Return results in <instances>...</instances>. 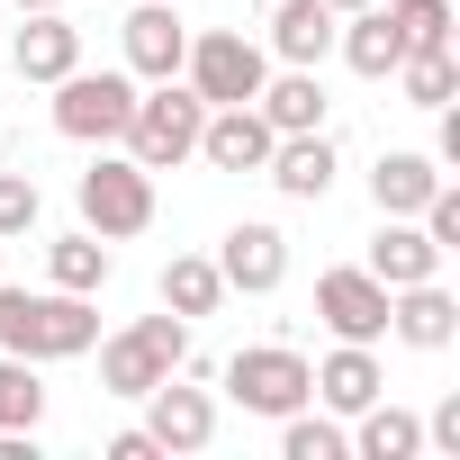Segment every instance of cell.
<instances>
[{
    "label": "cell",
    "instance_id": "obj_1",
    "mask_svg": "<svg viewBox=\"0 0 460 460\" xmlns=\"http://www.w3.org/2000/svg\"><path fill=\"white\" fill-rule=\"evenodd\" d=\"M100 343V307L73 289H0V352L19 361H82Z\"/></svg>",
    "mask_w": 460,
    "mask_h": 460
},
{
    "label": "cell",
    "instance_id": "obj_2",
    "mask_svg": "<svg viewBox=\"0 0 460 460\" xmlns=\"http://www.w3.org/2000/svg\"><path fill=\"white\" fill-rule=\"evenodd\" d=\"M199 118H208V100L172 73V82H145L136 91V118H127V154L145 163V172H181V163H199Z\"/></svg>",
    "mask_w": 460,
    "mask_h": 460
},
{
    "label": "cell",
    "instance_id": "obj_3",
    "mask_svg": "<svg viewBox=\"0 0 460 460\" xmlns=\"http://www.w3.org/2000/svg\"><path fill=\"white\" fill-rule=\"evenodd\" d=\"M172 370H190V316H136V325H118L109 343H100V388L109 397H145V388H163Z\"/></svg>",
    "mask_w": 460,
    "mask_h": 460
},
{
    "label": "cell",
    "instance_id": "obj_4",
    "mask_svg": "<svg viewBox=\"0 0 460 460\" xmlns=\"http://www.w3.org/2000/svg\"><path fill=\"white\" fill-rule=\"evenodd\" d=\"M136 73L118 64V73H91V64H73L64 82H55V136H73V145H118L127 136V118H136Z\"/></svg>",
    "mask_w": 460,
    "mask_h": 460
},
{
    "label": "cell",
    "instance_id": "obj_5",
    "mask_svg": "<svg viewBox=\"0 0 460 460\" xmlns=\"http://www.w3.org/2000/svg\"><path fill=\"white\" fill-rule=\"evenodd\" d=\"M73 199H82V226H91L100 244H127V235L154 226V172H145L136 154H100Z\"/></svg>",
    "mask_w": 460,
    "mask_h": 460
},
{
    "label": "cell",
    "instance_id": "obj_6",
    "mask_svg": "<svg viewBox=\"0 0 460 460\" xmlns=\"http://www.w3.org/2000/svg\"><path fill=\"white\" fill-rule=\"evenodd\" d=\"M181 82H190L208 109H235V100H253V91L271 82V55H262L253 37H235V28H208V37H190Z\"/></svg>",
    "mask_w": 460,
    "mask_h": 460
},
{
    "label": "cell",
    "instance_id": "obj_7",
    "mask_svg": "<svg viewBox=\"0 0 460 460\" xmlns=\"http://www.w3.org/2000/svg\"><path fill=\"white\" fill-rule=\"evenodd\" d=\"M226 397H235L244 415H289V406H307V352H289V343H244L235 361H226Z\"/></svg>",
    "mask_w": 460,
    "mask_h": 460
},
{
    "label": "cell",
    "instance_id": "obj_8",
    "mask_svg": "<svg viewBox=\"0 0 460 460\" xmlns=\"http://www.w3.org/2000/svg\"><path fill=\"white\" fill-rule=\"evenodd\" d=\"M316 316H325L334 343H379V334H388V289H379L361 262L316 271Z\"/></svg>",
    "mask_w": 460,
    "mask_h": 460
},
{
    "label": "cell",
    "instance_id": "obj_9",
    "mask_svg": "<svg viewBox=\"0 0 460 460\" xmlns=\"http://www.w3.org/2000/svg\"><path fill=\"white\" fill-rule=\"evenodd\" d=\"M217 271L226 289H244V298H271L289 280V235L271 217H244V226H226V244H217Z\"/></svg>",
    "mask_w": 460,
    "mask_h": 460
},
{
    "label": "cell",
    "instance_id": "obj_10",
    "mask_svg": "<svg viewBox=\"0 0 460 460\" xmlns=\"http://www.w3.org/2000/svg\"><path fill=\"white\" fill-rule=\"evenodd\" d=\"M136 406H145V433H154L163 451H208V442H217V397L190 388V370H172V379L145 388Z\"/></svg>",
    "mask_w": 460,
    "mask_h": 460
},
{
    "label": "cell",
    "instance_id": "obj_11",
    "mask_svg": "<svg viewBox=\"0 0 460 460\" xmlns=\"http://www.w3.org/2000/svg\"><path fill=\"white\" fill-rule=\"evenodd\" d=\"M118 46H127V73L136 82H172L181 55H190V19L172 10V0H136L127 28H118Z\"/></svg>",
    "mask_w": 460,
    "mask_h": 460
},
{
    "label": "cell",
    "instance_id": "obj_12",
    "mask_svg": "<svg viewBox=\"0 0 460 460\" xmlns=\"http://www.w3.org/2000/svg\"><path fill=\"white\" fill-rule=\"evenodd\" d=\"M271 145H280V136H271V118H262L253 100L208 109V118H199V163H208V172H262Z\"/></svg>",
    "mask_w": 460,
    "mask_h": 460
},
{
    "label": "cell",
    "instance_id": "obj_13",
    "mask_svg": "<svg viewBox=\"0 0 460 460\" xmlns=\"http://www.w3.org/2000/svg\"><path fill=\"white\" fill-rule=\"evenodd\" d=\"M307 397H316L325 415H361L370 397H388V370H379L370 343H334L325 361H307Z\"/></svg>",
    "mask_w": 460,
    "mask_h": 460
},
{
    "label": "cell",
    "instance_id": "obj_14",
    "mask_svg": "<svg viewBox=\"0 0 460 460\" xmlns=\"http://www.w3.org/2000/svg\"><path fill=\"white\" fill-rule=\"evenodd\" d=\"M442 262H451V253L424 235L415 217H379V235H370V262H361V271H370L379 289H415V280H442Z\"/></svg>",
    "mask_w": 460,
    "mask_h": 460
},
{
    "label": "cell",
    "instance_id": "obj_15",
    "mask_svg": "<svg viewBox=\"0 0 460 460\" xmlns=\"http://www.w3.org/2000/svg\"><path fill=\"white\" fill-rule=\"evenodd\" d=\"M388 334H397L406 352H451V334H460V298H451L442 280L388 289Z\"/></svg>",
    "mask_w": 460,
    "mask_h": 460
},
{
    "label": "cell",
    "instance_id": "obj_16",
    "mask_svg": "<svg viewBox=\"0 0 460 460\" xmlns=\"http://www.w3.org/2000/svg\"><path fill=\"white\" fill-rule=\"evenodd\" d=\"M10 64H19V82H64L73 64H82V28L64 19V10H28V28L10 37Z\"/></svg>",
    "mask_w": 460,
    "mask_h": 460
},
{
    "label": "cell",
    "instance_id": "obj_17",
    "mask_svg": "<svg viewBox=\"0 0 460 460\" xmlns=\"http://www.w3.org/2000/svg\"><path fill=\"white\" fill-rule=\"evenodd\" d=\"M253 109L271 118V136H307V127H325V82H316V64H271V82L253 91Z\"/></svg>",
    "mask_w": 460,
    "mask_h": 460
},
{
    "label": "cell",
    "instance_id": "obj_18",
    "mask_svg": "<svg viewBox=\"0 0 460 460\" xmlns=\"http://www.w3.org/2000/svg\"><path fill=\"white\" fill-rule=\"evenodd\" d=\"M262 172H271V190H280V199H325V190H334V172H343V154H334V136H325V127H307V136H280Z\"/></svg>",
    "mask_w": 460,
    "mask_h": 460
},
{
    "label": "cell",
    "instance_id": "obj_19",
    "mask_svg": "<svg viewBox=\"0 0 460 460\" xmlns=\"http://www.w3.org/2000/svg\"><path fill=\"white\" fill-rule=\"evenodd\" d=\"M334 10L325 0H271V37H262V55L271 64H325L334 55Z\"/></svg>",
    "mask_w": 460,
    "mask_h": 460
},
{
    "label": "cell",
    "instance_id": "obj_20",
    "mask_svg": "<svg viewBox=\"0 0 460 460\" xmlns=\"http://www.w3.org/2000/svg\"><path fill=\"white\" fill-rule=\"evenodd\" d=\"M334 55H343L361 82H388V73L406 64V37H397V19H388L379 0H370V10H352V19L334 28Z\"/></svg>",
    "mask_w": 460,
    "mask_h": 460
},
{
    "label": "cell",
    "instance_id": "obj_21",
    "mask_svg": "<svg viewBox=\"0 0 460 460\" xmlns=\"http://www.w3.org/2000/svg\"><path fill=\"white\" fill-rule=\"evenodd\" d=\"M433 181H442V163L397 145V154H379V163H370V208H379V217H415V208L433 199Z\"/></svg>",
    "mask_w": 460,
    "mask_h": 460
},
{
    "label": "cell",
    "instance_id": "obj_22",
    "mask_svg": "<svg viewBox=\"0 0 460 460\" xmlns=\"http://www.w3.org/2000/svg\"><path fill=\"white\" fill-rule=\"evenodd\" d=\"M352 451H361V460H415V451H424V415L370 397V406L352 415Z\"/></svg>",
    "mask_w": 460,
    "mask_h": 460
},
{
    "label": "cell",
    "instance_id": "obj_23",
    "mask_svg": "<svg viewBox=\"0 0 460 460\" xmlns=\"http://www.w3.org/2000/svg\"><path fill=\"white\" fill-rule=\"evenodd\" d=\"M46 271H55V289H73V298H100L118 262H109V244L91 235V226H73V235H55V244H46Z\"/></svg>",
    "mask_w": 460,
    "mask_h": 460
},
{
    "label": "cell",
    "instance_id": "obj_24",
    "mask_svg": "<svg viewBox=\"0 0 460 460\" xmlns=\"http://www.w3.org/2000/svg\"><path fill=\"white\" fill-rule=\"evenodd\" d=\"M163 307H172V316H217V307H226L217 253H172V262H163Z\"/></svg>",
    "mask_w": 460,
    "mask_h": 460
},
{
    "label": "cell",
    "instance_id": "obj_25",
    "mask_svg": "<svg viewBox=\"0 0 460 460\" xmlns=\"http://www.w3.org/2000/svg\"><path fill=\"white\" fill-rule=\"evenodd\" d=\"M388 82L406 91V109H451V100H460V64H451V46H424V55H406Z\"/></svg>",
    "mask_w": 460,
    "mask_h": 460
},
{
    "label": "cell",
    "instance_id": "obj_26",
    "mask_svg": "<svg viewBox=\"0 0 460 460\" xmlns=\"http://www.w3.org/2000/svg\"><path fill=\"white\" fill-rule=\"evenodd\" d=\"M280 460H352V433H343L334 415L289 406V415H280Z\"/></svg>",
    "mask_w": 460,
    "mask_h": 460
},
{
    "label": "cell",
    "instance_id": "obj_27",
    "mask_svg": "<svg viewBox=\"0 0 460 460\" xmlns=\"http://www.w3.org/2000/svg\"><path fill=\"white\" fill-rule=\"evenodd\" d=\"M37 415H46V379H37V361L0 352V433H37Z\"/></svg>",
    "mask_w": 460,
    "mask_h": 460
},
{
    "label": "cell",
    "instance_id": "obj_28",
    "mask_svg": "<svg viewBox=\"0 0 460 460\" xmlns=\"http://www.w3.org/2000/svg\"><path fill=\"white\" fill-rule=\"evenodd\" d=\"M379 10L397 19L406 55H424V46H451V0H379Z\"/></svg>",
    "mask_w": 460,
    "mask_h": 460
},
{
    "label": "cell",
    "instance_id": "obj_29",
    "mask_svg": "<svg viewBox=\"0 0 460 460\" xmlns=\"http://www.w3.org/2000/svg\"><path fill=\"white\" fill-rule=\"evenodd\" d=\"M37 217H46L37 181H28V172H0V244H10V235H37Z\"/></svg>",
    "mask_w": 460,
    "mask_h": 460
},
{
    "label": "cell",
    "instance_id": "obj_30",
    "mask_svg": "<svg viewBox=\"0 0 460 460\" xmlns=\"http://www.w3.org/2000/svg\"><path fill=\"white\" fill-rule=\"evenodd\" d=\"M424 442H433V451H451V460H460V388H451V397H442V406H433V415H424Z\"/></svg>",
    "mask_w": 460,
    "mask_h": 460
},
{
    "label": "cell",
    "instance_id": "obj_31",
    "mask_svg": "<svg viewBox=\"0 0 460 460\" xmlns=\"http://www.w3.org/2000/svg\"><path fill=\"white\" fill-rule=\"evenodd\" d=\"M109 460H163V442H154V433H145V424H127V433H118V442H109Z\"/></svg>",
    "mask_w": 460,
    "mask_h": 460
},
{
    "label": "cell",
    "instance_id": "obj_32",
    "mask_svg": "<svg viewBox=\"0 0 460 460\" xmlns=\"http://www.w3.org/2000/svg\"><path fill=\"white\" fill-rule=\"evenodd\" d=\"M325 10H334V19H352V10H370V0H325Z\"/></svg>",
    "mask_w": 460,
    "mask_h": 460
},
{
    "label": "cell",
    "instance_id": "obj_33",
    "mask_svg": "<svg viewBox=\"0 0 460 460\" xmlns=\"http://www.w3.org/2000/svg\"><path fill=\"white\" fill-rule=\"evenodd\" d=\"M28 10H64V0H19V19H28Z\"/></svg>",
    "mask_w": 460,
    "mask_h": 460
}]
</instances>
